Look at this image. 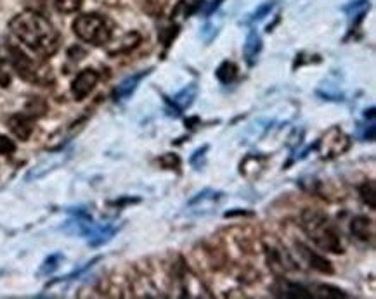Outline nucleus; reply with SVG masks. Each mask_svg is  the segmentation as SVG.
Segmentation results:
<instances>
[{"label":"nucleus","mask_w":376,"mask_h":299,"mask_svg":"<svg viewBox=\"0 0 376 299\" xmlns=\"http://www.w3.org/2000/svg\"><path fill=\"white\" fill-rule=\"evenodd\" d=\"M9 30L30 50L42 57H49L60 49V33L44 16L25 11L11 19Z\"/></svg>","instance_id":"obj_1"},{"label":"nucleus","mask_w":376,"mask_h":299,"mask_svg":"<svg viewBox=\"0 0 376 299\" xmlns=\"http://www.w3.org/2000/svg\"><path fill=\"white\" fill-rule=\"evenodd\" d=\"M302 226L317 247L330 253H343L340 235L324 213L317 209H305L302 215Z\"/></svg>","instance_id":"obj_2"},{"label":"nucleus","mask_w":376,"mask_h":299,"mask_svg":"<svg viewBox=\"0 0 376 299\" xmlns=\"http://www.w3.org/2000/svg\"><path fill=\"white\" fill-rule=\"evenodd\" d=\"M73 32L78 39L92 46H105L111 39L108 21L99 15L78 16L73 23Z\"/></svg>","instance_id":"obj_3"},{"label":"nucleus","mask_w":376,"mask_h":299,"mask_svg":"<svg viewBox=\"0 0 376 299\" xmlns=\"http://www.w3.org/2000/svg\"><path fill=\"white\" fill-rule=\"evenodd\" d=\"M8 59L11 61L12 68L23 80L32 81V84H47V81L53 80L51 71L40 66L32 57L26 56L19 47L8 46Z\"/></svg>","instance_id":"obj_4"},{"label":"nucleus","mask_w":376,"mask_h":299,"mask_svg":"<svg viewBox=\"0 0 376 299\" xmlns=\"http://www.w3.org/2000/svg\"><path fill=\"white\" fill-rule=\"evenodd\" d=\"M99 81V73L94 70H84L77 75V78L71 84V94L75 101H84L89 94L96 88Z\"/></svg>","instance_id":"obj_5"},{"label":"nucleus","mask_w":376,"mask_h":299,"mask_svg":"<svg viewBox=\"0 0 376 299\" xmlns=\"http://www.w3.org/2000/svg\"><path fill=\"white\" fill-rule=\"evenodd\" d=\"M8 126L19 140H28L33 133V116H30L28 113L26 115L19 113L9 118Z\"/></svg>","instance_id":"obj_6"},{"label":"nucleus","mask_w":376,"mask_h":299,"mask_svg":"<svg viewBox=\"0 0 376 299\" xmlns=\"http://www.w3.org/2000/svg\"><path fill=\"white\" fill-rule=\"evenodd\" d=\"M150 73H151V70H146V71H141V73H136V75H132V77L125 78V80H123L122 84L115 88V92H113L115 101H125V99H129L130 95L136 92V88L139 87L141 81H143Z\"/></svg>","instance_id":"obj_7"},{"label":"nucleus","mask_w":376,"mask_h":299,"mask_svg":"<svg viewBox=\"0 0 376 299\" xmlns=\"http://www.w3.org/2000/svg\"><path fill=\"white\" fill-rule=\"evenodd\" d=\"M296 249H300L298 253L305 258L307 263H309L314 270L321 271V273H328V275L333 273V267H331V263L324 256L312 253V251H310L309 247L303 246V244H296Z\"/></svg>","instance_id":"obj_8"},{"label":"nucleus","mask_w":376,"mask_h":299,"mask_svg":"<svg viewBox=\"0 0 376 299\" xmlns=\"http://www.w3.org/2000/svg\"><path fill=\"white\" fill-rule=\"evenodd\" d=\"M333 135L334 139H331L330 133L324 137V153H330L331 156H337V154H341L343 151L348 149V139L347 135L338 128H333Z\"/></svg>","instance_id":"obj_9"},{"label":"nucleus","mask_w":376,"mask_h":299,"mask_svg":"<svg viewBox=\"0 0 376 299\" xmlns=\"http://www.w3.org/2000/svg\"><path fill=\"white\" fill-rule=\"evenodd\" d=\"M262 50V39L255 30H251L247 37V42L243 46V56L248 66H253L257 63V57Z\"/></svg>","instance_id":"obj_10"},{"label":"nucleus","mask_w":376,"mask_h":299,"mask_svg":"<svg viewBox=\"0 0 376 299\" xmlns=\"http://www.w3.org/2000/svg\"><path fill=\"white\" fill-rule=\"evenodd\" d=\"M196 94H198V87H196L195 84L188 85V87L182 88L179 94H175L170 101L175 111L181 113V111H184V109H188L189 106L193 104V101L196 99Z\"/></svg>","instance_id":"obj_11"},{"label":"nucleus","mask_w":376,"mask_h":299,"mask_svg":"<svg viewBox=\"0 0 376 299\" xmlns=\"http://www.w3.org/2000/svg\"><path fill=\"white\" fill-rule=\"evenodd\" d=\"M352 235L357 237L359 240H368L373 239V230H375V226H373V220L368 218V216H355L354 220H352Z\"/></svg>","instance_id":"obj_12"},{"label":"nucleus","mask_w":376,"mask_h":299,"mask_svg":"<svg viewBox=\"0 0 376 299\" xmlns=\"http://www.w3.org/2000/svg\"><path fill=\"white\" fill-rule=\"evenodd\" d=\"M347 11H348V19H350V30H354V28H357L359 23L364 19L366 12L369 11V4L366 2V0H357V2H354Z\"/></svg>","instance_id":"obj_13"},{"label":"nucleus","mask_w":376,"mask_h":299,"mask_svg":"<svg viewBox=\"0 0 376 299\" xmlns=\"http://www.w3.org/2000/svg\"><path fill=\"white\" fill-rule=\"evenodd\" d=\"M215 77L220 84H231V81H234V78L238 77V66L234 63H231V61H224V63L217 68Z\"/></svg>","instance_id":"obj_14"},{"label":"nucleus","mask_w":376,"mask_h":299,"mask_svg":"<svg viewBox=\"0 0 376 299\" xmlns=\"http://www.w3.org/2000/svg\"><path fill=\"white\" fill-rule=\"evenodd\" d=\"M47 2L54 11L61 12V15H71L82 8V0H47Z\"/></svg>","instance_id":"obj_15"},{"label":"nucleus","mask_w":376,"mask_h":299,"mask_svg":"<svg viewBox=\"0 0 376 299\" xmlns=\"http://www.w3.org/2000/svg\"><path fill=\"white\" fill-rule=\"evenodd\" d=\"M361 197L366 204L371 209L376 208V197H375V184L373 182H366L361 187Z\"/></svg>","instance_id":"obj_16"},{"label":"nucleus","mask_w":376,"mask_h":299,"mask_svg":"<svg viewBox=\"0 0 376 299\" xmlns=\"http://www.w3.org/2000/svg\"><path fill=\"white\" fill-rule=\"evenodd\" d=\"M160 164L167 170H177L181 166V160H179L177 154H163L160 157Z\"/></svg>","instance_id":"obj_17"},{"label":"nucleus","mask_w":376,"mask_h":299,"mask_svg":"<svg viewBox=\"0 0 376 299\" xmlns=\"http://www.w3.org/2000/svg\"><path fill=\"white\" fill-rule=\"evenodd\" d=\"M11 85V73L6 68V59L0 54V87H9Z\"/></svg>","instance_id":"obj_18"},{"label":"nucleus","mask_w":376,"mask_h":299,"mask_svg":"<svg viewBox=\"0 0 376 299\" xmlns=\"http://www.w3.org/2000/svg\"><path fill=\"white\" fill-rule=\"evenodd\" d=\"M16 151V146L8 137L0 135V154H12Z\"/></svg>","instance_id":"obj_19"},{"label":"nucleus","mask_w":376,"mask_h":299,"mask_svg":"<svg viewBox=\"0 0 376 299\" xmlns=\"http://www.w3.org/2000/svg\"><path fill=\"white\" fill-rule=\"evenodd\" d=\"M146 2H147V8H150V11L161 12L163 11L165 6H167L168 0H146Z\"/></svg>","instance_id":"obj_20"},{"label":"nucleus","mask_w":376,"mask_h":299,"mask_svg":"<svg viewBox=\"0 0 376 299\" xmlns=\"http://www.w3.org/2000/svg\"><path fill=\"white\" fill-rule=\"evenodd\" d=\"M272 8H274V4H272V2H267V4L262 6V8L258 9V11H255V15L251 16V19H253V21H258V19L264 18V16L267 15V12H271Z\"/></svg>","instance_id":"obj_21"},{"label":"nucleus","mask_w":376,"mask_h":299,"mask_svg":"<svg viewBox=\"0 0 376 299\" xmlns=\"http://www.w3.org/2000/svg\"><path fill=\"white\" fill-rule=\"evenodd\" d=\"M57 258H61V256H57V254H56V256H53V258H51V260H47V261H46V267H44V271H53V270H56L57 264H54V261H56Z\"/></svg>","instance_id":"obj_22"}]
</instances>
